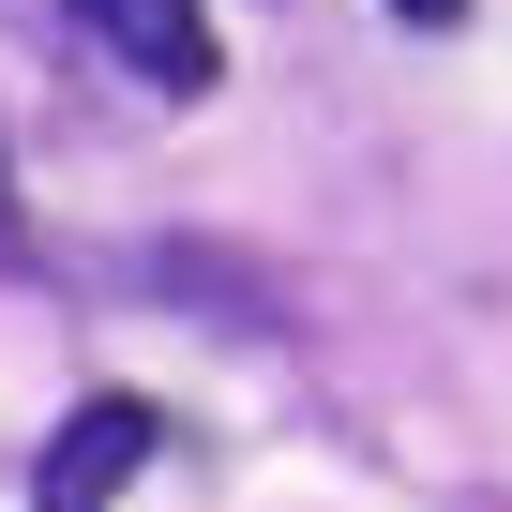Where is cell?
Wrapping results in <instances>:
<instances>
[{
    "label": "cell",
    "instance_id": "cell-3",
    "mask_svg": "<svg viewBox=\"0 0 512 512\" xmlns=\"http://www.w3.org/2000/svg\"><path fill=\"white\" fill-rule=\"evenodd\" d=\"M392 16H407V31H437V16H467V0H392Z\"/></svg>",
    "mask_w": 512,
    "mask_h": 512
},
{
    "label": "cell",
    "instance_id": "cell-2",
    "mask_svg": "<svg viewBox=\"0 0 512 512\" xmlns=\"http://www.w3.org/2000/svg\"><path fill=\"white\" fill-rule=\"evenodd\" d=\"M76 16L121 46V76H151V91H211V16H196V0H76Z\"/></svg>",
    "mask_w": 512,
    "mask_h": 512
},
{
    "label": "cell",
    "instance_id": "cell-1",
    "mask_svg": "<svg viewBox=\"0 0 512 512\" xmlns=\"http://www.w3.org/2000/svg\"><path fill=\"white\" fill-rule=\"evenodd\" d=\"M136 467H151V407H136V392H91V407L46 437V482H31V512H106Z\"/></svg>",
    "mask_w": 512,
    "mask_h": 512
}]
</instances>
